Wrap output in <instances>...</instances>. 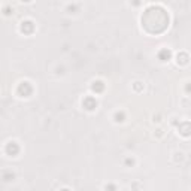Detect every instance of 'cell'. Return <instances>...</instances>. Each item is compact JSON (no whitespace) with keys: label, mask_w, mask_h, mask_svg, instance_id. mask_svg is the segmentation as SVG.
Here are the masks:
<instances>
[{"label":"cell","mask_w":191,"mask_h":191,"mask_svg":"<svg viewBox=\"0 0 191 191\" xmlns=\"http://www.w3.org/2000/svg\"><path fill=\"white\" fill-rule=\"evenodd\" d=\"M124 119V114L123 112H117L115 114V121H123Z\"/></svg>","instance_id":"ba28073f"},{"label":"cell","mask_w":191,"mask_h":191,"mask_svg":"<svg viewBox=\"0 0 191 191\" xmlns=\"http://www.w3.org/2000/svg\"><path fill=\"white\" fill-rule=\"evenodd\" d=\"M106 191H117V187L112 185V184H109V185H106Z\"/></svg>","instance_id":"30bf717a"},{"label":"cell","mask_w":191,"mask_h":191,"mask_svg":"<svg viewBox=\"0 0 191 191\" xmlns=\"http://www.w3.org/2000/svg\"><path fill=\"white\" fill-rule=\"evenodd\" d=\"M31 91H33V88H31V85L29 82H23L18 87V94L21 96V97H29V96L31 94Z\"/></svg>","instance_id":"6da1fadb"},{"label":"cell","mask_w":191,"mask_h":191,"mask_svg":"<svg viewBox=\"0 0 191 191\" xmlns=\"http://www.w3.org/2000/svg\"><path fill=\"white\" fill-rule=\"evenodd\" d=\"M3 179H5V181H12V179H14V173H5V175H3Z\"/></svg>","instance_id":"9c48e42d"},{"label":"cell","mask_w":191,"mask_h":191,"mask_svg":"<svg viewBox=\"0 0 191 191\" xmlns=\"http://www.w3.org/2000/svg\"><path fill=\"white\" fill-rule=\"evenodd\" d=\"M126 163H127V164H133L134 161H133L132 158H127V160H126Z\"/></svg>","instance_id":"7c38bea8"},{"label":"cell","mask_w":191,"mask_h":191,"mask_svg":"<svg viewBox=\"0 0 191 191\" xmlns=\"http://www.w3.org/2000/svg\"><path fill=\"white\" fill-rule=\"evenodd\" d=\"M91 88H93V91H96V93H102L103 88H105V85H103L102 81H96V82L91 85Z\"/></svg>","instance_id":"8992f818"},{"label":"cell","mask_w":191,"mask_h":191,"mask_svg":"<svg viewBox=\"0 0 191 191\" xmlns=\"http://www.w3.org/2000/svg\"><path fill=\"white\" fill-rule=\"evenodd\" d=\"M82 106L87 111H93V109H96V106H97V102H96L94 97H85L84 102H82Z\"/></svg>","instance_id":"7a4b0ae2"},{"label":"cell","mask_w":191,"mask_h":191,"mask_svg":"<svg viewBox=\"0 0 191 191\" xmlns=\"http://www.w3.org/2000/svg\"><path fill=\"white\" fill-rule=\"evenodd\" d=\"M6 152L9 154V155H16L20 152V146L16 145L15 142H9L6 145Z\"/></svg>","instance_id":"3957f363"},{"label":"cell","mask_w":191,"mask_h":191,"mask_svg":"<svg viewBox=\"0 0 191 191\" xmlns=\"http://www.w3.org/2000/svg\"><path fill=\"white\" fill-rule=\"evenodd\" d=\"M141 88H142V85H141V82H136V84H134V90H137V91H139V90H141Z\"/></svg>","instance_id":"8fae6325"},{"label":"cell","mask_w":191,"mask_h":191,"mask_svg":"<svg viewBox=\"0 0 191 191\" xmlns=\"http://www.w3.org/2000/svg\"><path fill=\"white\" fill-rule=\"evenodd\" d=\"M170 57H172V53H170L169 49H161L160 53H158V58L161 60V61H169Z\"/></svg>","instance_id":"5b68a950"},{"label":"cell","mask_w":191,"mask_h":191,"mask_svg":"<svg viewBox=\"0 0 191 191\" xmlns=\"http://www.w3.org/2000/svg\"><path fill=\"white\" fill-rule=\"evenodd\" d=\"M178 63H181V64H187V63H188V55H187L185 53H182L181 55H178Z\"/></svg>","instance_id":"52a82bcc"},{"label":"cell","mask_w":191,"mask_h":191,"mask_svg":"<svg viewBox=\"0 0 191 191\" xmlns=\"http://www.w3.org/2000/svg\"><path fill=\"white\" fill-rule=\"evenodd\" d=\"M33 30H34V25H33V23H31V21H24V23L21 24V31H23V33L30 34Z\"/></svg>","instance_id":"277c9868"},{"label":"cell","mask_w":191,"mask_h":191,"mask_svg":"<svg viewBox=\"0 0 191 191\" xmlns=\"http://www.w3.org/2000/svg\"><path fill=\"white\" fill-rule=\"evenodd\" d=\"M60 191H70V190H67V188H64V190H60Z\"/></svg>","instance_id":"4fadbf2b"}]
</instances>
